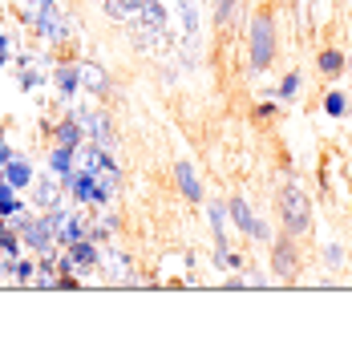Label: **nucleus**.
I'll return each mask as SVG.
<instances>
[{
  "mask_svg": "<svg viewBox=\"0 0 352 356\" xmlns=\"http://www.w3.org/2000/svg\"><path fill=\"white\" fill-rule=\"evenodd\" d=\"M271 61H275V21L267 8H259L251 21V69L264 73Z\"/></svg>",
  "mask_w": 352,
  "mask_h": 356,
  "instance_id": "f257e3e1",
  "label": "nucleus"
},
{
  "mask_svg": "<svg viewBox=\"0 0 352 356\" xmlns=\"http://www.w3.org/2000/svg\"><path fill=\"white\" fill-rule=\"evenodd\" d=\"M280 219H284L287 235H308L312 231V207L300 186H284L280 191Z\"/></svg>",
  "mask_w": 352,
  "mask_h": 356,
  "instance_id": "f03ea898",
  "label": "nucleus"
},
{
  "mask_svg": "<svg viewBox=\"0 0 352 356\" xmlns=\"http://www.w3.org/2000/svg\"><path fill=\"white\" fill-rule=\"evenodd\" d=\"M13 222L21 227V247H29L33 255H49V251L57 247V239H53V231H49V222H45V219H33V215L17 211Z\"/></svg>",
  "mask_w": 352,
  "mask_h": 356,
  "instance_id": "7ed1b4c3",
  "label": "nucleus"
},
{
  "mask_svg": "<svg viewBox=\"0 0 352 356\" xmlns=\"http://www.w3.org/2000/svg\"><path fill=\"white\" fill-rule=\"evenodd\" d=\"M65 186H69V195H73L77 202H86V207H102V202H110L106 186L97 182V175H89V170H69Z\"/></svg>",
  "mask_w": 352,
  "mask_h": 356,
  "instance_id": "20e7f679",
  "label": "nucleus"
},
{
  "mask_svg": "<svg viewBox=\"0 0 352 356\" xmlns=\"http://www.w3.org/2000/svg\"><path fill=\"white\" fill-rule=\"evenodd\" d=\"M73 118L81 122V130H86L89 138L97 142V146H106V150L113 146V130H110V118H106V113H97V110H77Z\"/></svg>",
  "mask_w": 352,
  "mask_h": 356,
  "instance_id": "39448f33",
  "label": "nucleus"
},
{
  "mask_svg": "<svg viewBox=\"0 0 352 356\" xmlns=\"http://www.w3.org/2000/svg\"><path fill=\"white\" fill-rule=\"evenodd\" d=\"M65 255H69V264H73V271H97V264H102V251H97V243L93 239H77V243H69L65 247Z\"/></svg>",
  "mask_w": 352,
  "mask_h": 356,
  "instance_id": "423d86ee",
  "label": "nucleus"
},
{
  "mask_svg": "<svg viewBox=\"0 0 352 356\" xmlns=\"http://www.w3.org/2000/svg\"><path fill=\"white\" fill-rule=\"evenodd\" d=\"M271 267H275V275H280V280H296L300 259H296L291 235H287V239H275V247H271Z\"/></svg>",
  "mask_w": 352,
  "mask_h": 356,
  "instance_id": "0eeeda50",
  "label": "nucleus"
},
{
  "mask_svg": "<svg viewBox=\"0 0 352 356\" xmlns=\"http://www.w3.org/2000/svg\"><path fill=\"white\" fill-rule=\"evenodd\" d=\"M231 219H235V227H239L243 235H251V239H267V235H271V231L264 227V219H255L251 207H247L243 199H231Z\"/></svg>",
  "mask_w": 352,
  "mask_h": 356,
  "instance_id": "6e6552de",
  "label": "nucleus"
},
{
  "mask_svg": "<svg viewBox=\"0 0 352 356\" xmlns=\"http://www.w3.org/2000/svg\"><path fill=\"white\" fill-rule=\"evenodd\" d=\"M33 24H37V33H41L45 41H65V21L57 17V4H41Z\"/></svg>",
  "mask_w": 352,
  "mask_h": 356,
  "instance_id": "1a4fd4ad",
  "label": "nucleus"
},
{
  "mask_svg": "<svg viewBox=\"0 0 352 356\" xmlns=\"http://www.w3.org/2000/svg\"><path fill=\"white\" fill-rule=\"evenodd\" d=\"M61 199H65V191H61L57 175H49V178H33V202H37L41 211H53V207H61Z\"/></svg>",
  "mask_w": 352,
  "mask_h": 356,
  "instance_id": "9d476101",
  "label": "nucleus"
},
{
  "mask_svg": "<svg viewBox=\"0 0 352 356\" xmlns=\"http://www.w3.org/2000/svg\"><path fill=\"white\" fill-rule=\"evenodd\" d=\"M0 175H4V182H8L13 191H21V186H33V170H29V162H24V158H17V154H13V162H8Z\"/></svg>",
  "mask_w": 352,
  "mask_h": 356,
  "instance_id": "9b49d317",
  "label": "nucleus"
},
{
  "mask_svg": "<svg viewBox=\"0 0 352 356\" xmlns=\"http://www.w3.org/2000/svg\"><path fill=\"white\" fill-rule=\"evenodd\" d=\"M146 0H106V17L110 21H138Z\"/></svg>",
  "mask_w": 352,
  "mask_h": 356,
  "instance_id": "f8f14e48",
  "label": "nucleus"
},
{
  "mask_svg": "<svg viewBox=\"0 0 352 356\" xmlns=\"http://www.w3.org/2000/svg\"><path fill=\"white\" fill-rule=\"evenodd\" d=\"M175 178H178L182 195H186L191 202L202 199V186H198V178H195V170H191V162H175Z\"/></svg>",
  "mask_w": 352,
  "mask_h": 356,
  "instance_id": "ddd939ff",
  "label": "nucleus"
},
{
  "mask_svg": "<svg viewBox=\"0 0 352 356\" xmlns=\"http://www.w3.org/2000/svg\"><path fill=\"white\" fill-rule=\"evenodd\" d=\"M53 134H57V146L73 150V146H81V134H86V130H81V122H77V118L69 113V118H65V122H61V126H57Z\"/></svg>",
  "mask_w": 352,
  "mask_h": 356,
  "instance_id": "4468645a",
  "label": "nucleus"
},
{
  "mask_svg": "<svg viewBox=\"0 0 352 356\" xmlns=\"http://www.w3.org/2000/svg\"><path fill=\"white\" fill-rule=\"evenodd\" d=\"M316 65H320L324 77H340V73H344V53H340V49H320Z\"/></svg>",
  "mask_w": 352,
  "mask_h": 356,
  "instance_id": "2eb2a0df",
  "label": "nucleus"
},
{
  "mask_svg": "<svg viewBox=\"0 0 352 356\" xmlns=\"http://www.w3.org/2000/svg\"><path fill=\"white\" fill-rule=\"evenodd\" d=\"M53 77H57V89H61L65 97H73V89L81 86V69H77V65H57Z\"/></svg>",
  "mask_w": 352,
  "mask_h": 356,
  "instance_id": "dca6fc26",
  "label": "nucleus"
},
{
  "mask_svg": "<svg viewBox=\"0 0 352 356\" xmlns=\"http://www.w3.org/2000/svg\"><path fill=\"white\" fill-rule=\"evenodd\" d=\"M17 211H21V199H17V191H13V186L0 178V219H13Z\"/></svg>",
  "mask_w": 352,
  "mask_h": 356,
  "instance_id": "f3484780",
  "label": "nucleus"
},
{
  "mask_svg": "<svg viewBox=\"0 0 352 356\" xmlns=\"http://www.w3.org/2000/svg\"><path fill=\"white\" fill-rule=\"evenodd\" d=\"M0 251H4V255H17V251H21V231L4 219H0Z\"/></svg>",
  "mask_w": 352,
  "mask_h": 356,
  "instance_id": "a211bd4d",
  "label": "nucleus"
},
{
  "mask_svg": "<svg viewBox=\"0 0 352 356\" xmlns=\"http://www.w3.org/2000/svg\"><path fill=\"white\" fill-rule=\"evenodd\" d=\"M49 170H53L57 178H69V170H73V150L57 146V150H53V158H49Z\"/></svg>",
  "mask_w": 352,
  "mask_h": 356,
  "instance_id": "6ab92c4d",
  "label": "nucleus"
},
{
  "mask_svg": "<svg viewBox=\"0 0 352 356\" xmlns=\"http://www.w3.org/2000/svg\"><path fill=\"white\" fill-rule=\"evenodd\" d=\"M81 69V81H86V89H93V93H106V73L97 65H77Z\"/></svg>",
  "mask_w": 352,
  "mask_h": 356,
  "instance_id": "aec40b11",
  "label": "nucleus"
},
{
  "mask_svg": "<svg viewBox=\"0 0 352 356\" xmlns=\"http://www.w3.org/2000/svg\"><path fill=\"white\" fill-rule=\"evenodd\" d=\"M13 280H17V284H33V280H37V264H33V259H17Z\"/></svg>",
  "mask_w": 352,
  "mask_h": 356,
  "instance_id": "412c9836",
  "label": "nucleus"
},
{
  "mask_svg": "<svg viewBox=\"0 0 352 356\" xmlns=\"http://www.w3.org/2000/svg\"><path fill=\"white\" fill-rule=\"evenodd\" d=\"M324 110H328L332 118H344V113H349V102H344V93H328V97H324Z\"/></svg>",
  "mask_w": 352,
  "mask_h": 356,
  "instance_id": "4be33fe9",
  "label": "nucleus"
},
{
  "mask_svg": "<svg viewBox=\"0 0 352 356\" xmlns=\"http://www.w3.org/2000/svg\"><path fill=\"white\" fill-rule=\"evenodd\" d=\"M296 93H300V73L291 69V73H287L284 81H280V97H284V102H291Z\"/></svg>",
  "mask_w": 352,
  "mask_h": 356,
  "instance_id": "5701e85b",
  "label": "nucleus"
},
{
  "mask_svg": "<svg viewBox=\"0 0 352 356\" xmlns=\"http://www.w3.org/2000/svg\"><path fill=\"white\" fill-rule=\"evenodd\" d=\"M231 13H235V0H219V4H215V21L219 24L231 21Z\"/></svg>",
  "mask_w": 352,
  "mask_h": 356,
  "instance_id": "b1692460",
  "label": "nucleus"
},
{
  "mask_svg": "<svg viewBox=\"0 0 352 356\" xmlns=\"http://www.w3.org/2000/svg\"><path fill=\"white\" fill-rule=\"evenodd\" d=\"M41 81V73H21V89H33Z\"/></svg>",
  "mask_w": 352,
  "mask_h": 356,
  "instance_id": "393cba45",
  "label": "nucleus"
},
{
  "mask_svg": "<svg viewBox=\"0 0 352 356\" xmlns=\"http://www.w3.org/2000/svg\"><path fill=\"white\" fill-rule=\"evenodd\" d=\"M255 118H259V122H267V118H275V106H271V102H267V106H259V110H255Z\"/></svg>",
  "mask_w": 352,
  "mask_h": 356,
  "instance_id": "a878e982",
  "label": "nucleus"
},
{
  "mask_svg": "<svg viewBox=\"0 0 352 356\" xmlns=\"http://www.w3.org/2000/svg\"><path fill=\"white\" fill-rule=\"evenodd\" d=\"M8 65V37H4V33H0V69Z\"/></svg>",
  "mask_w": 352,
  "mask_h": 356,
  "instance_id": "bb28decb",
  "label": "nucleus"
},
{
  "mask_svg": "<svg viewBox=\"0 0 352 356\" xmlns=\"http://www.w3.org/2000/svg\"><path fill=\"white\" fill-rule=\"evenodd\" d=\"M8 162H13V150H8V146H4V142H0V170H4V166H8Z\"/></svg>",
  "mask_w": 352,
  "mask_h": 356,
  "instance_id": "cd10ccee",
  "label": "nucleus"
}]
</instances>
